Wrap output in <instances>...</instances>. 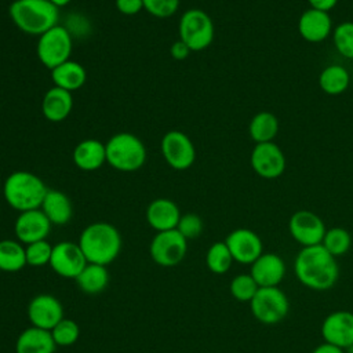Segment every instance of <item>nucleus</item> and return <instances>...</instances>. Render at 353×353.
<instances>
[{
  "label": "nucleus",
  "instance_id": "5701e85b",
  "mask_svg": "<svg viewBox=\"0 0 353 353\" xmlns=\"http://www.w3.org/2000/svg\"><path fill=\"white\" fill-rule=\"evenodd\" d=\"M40 210L52 225H66L73 215L70 199L61 190L48 189Z\"/></svg>",
  "mask_w": 353,
  "mask_h": 353
},
{
  "label": "nucleus",
  "instance_id": "423d86ee",
  "mask_svg": "<svg viewBox=\"0 0 353 353\" xmlns=\"http://www.w3.org/2000/svg\"><path fill=\"white\" fill-rule=\"evenodd\" d=\"M179 40L192 51L205 50L214 40L215 28L211 17L199 8L185 11L179 19Z\"/></svg>",
  "mask_w": 353,
  "mask_h": 353
},
{
  "label": "nucleus",
  "instance_id": "c756f323",
  "mask_svg": "<svg viewBox=\"0 0 353 353\" xmlns=\"http://www.w3.org/2000/svg\"><path fill=\"white\" fill-rule=\"evenodd\" d=\"M233 262V256L225 241L214 243L205 254V265L215 274L226 273Z\"/></svg>",
  "mask_w": 353,
  "mask_h": 353
},
{
  "label": "nucleus",
  "instance_id": "9d476101",
  "mask_svg": "<svg viewBox=\"0 0 353 353\" xmlns=\"http://www.w3.org/2000/svg\"><path fill=\"white\" fill-rule=\"evenodd\" d=\"M160 149L165 163L178 171L188 170L196 160V149L192 139L178 130L164 134Z\"/></svg>",
  "mask_w": 353,
  "mask_h": 353
},
{
  "label": "nucleus",
  "instance_id": "2eb2a0df",
  "mask_svg": "<svg viewBox=\"0 0 353 353\" xmlns=\"http://www.w3.org/2000/svg\"><path fill=\"white\" fill-rule=\"evenodd\" d=\"M321 336L324 342L347 349L353 346V312L335 310L321 323Z\"/></svg>",
  "mask_w": 353,
  "mask_h": 353
},
{
  "label": "nucleus",
  "instance_id": "9b49d317",
  "mask_svg": "<svg viewBox=\"0 0 353 353\" xmlns=\"http://www.w3.org/2000/svg\"><path fill=\"white\" fill-rule=\"evenodd\" d=\"M250 163L255 174L265 179L279 178L287 167L284 152L274 142L256 143L251 152Z\"/></svg>",
  "mask_w": 353,
  "mask_h": 353
},
{
  "label": "nucleus",
  "instance_id": "bb28decb",
  "mask_svg": "<svg viewBox=\"0 0 353 353\" xmlns=\"http://www.w3.org/2000/svg\"><path fill=\"white\" fill-rule=\"evenodd\" d=\"M350 84V73L342 65H328L319 76V85L328 95L343 94Z\"/></svg>",
  "mask_w": 353,
  "mask_h": 353
},
{
  "label": "nucleus",
  "instance_id": "4c0bfd02",
  "mask_svg": "<svg viewBox=\"0 0 353 353\" xmlns=\"http://www.w3.org/2000/svg\"><path fill=\"white\" fill-rule=\"evenodd\" d=\"M116 8L124 15H135L143 10V0H116Z\"/></svg>",
  "mask_w": 353,
  "mask_h": 353
},
{
  "label": "nucleus",
  "instance_id": "6e6552de",
  "mask_svg": "<svg viewBox=\"0 0 353 353\" xmlns=\"http://www.w3.org/2000/svg\"><path fill=\"white\" fill-rule=\"evenodd\" d=\"M72 47L73 43L69 30L57 25L39 36L37 58L47 69L51 70L70 59Z\"/></svg>",
  "mask_w": 353,
  "mask_h": 353
},
{
  "label": "nucleus",
  "instance_id": "c9c22d12",
  "mask_svg": "<svg viewBox=\"0 0 353 353\" xmlns=\"http://www.w3.org/2000/svg\"><path fill=\"white\" fill-rule=\"evenodd\" d=\"M204 229V223L203 219L193 212H188L181 215L178 225H176V230L186 239H196L203 233Z\"/></svg>",
  "mask_w": 353,
  "mask_h": 353
},
{
  "label": "nucleus",
  "instance_id": "72a5a7b5",
  "mask_svg": "<svg viewBox=\"0 0 353 353\" xmlns=\"http://www.w3.org/2000/svg\"><path fill=\"white\" fill-rule=\"evenodd\" d=\"M50 332L55 345L61 347L72 346L80 336V328L77 323L65 317Z\"/></svg>",
  "mask_w": 353,
  "mask_h": 353
},
{
  "label": "nucleus",
  "instance_id": "cd10ccee",
  "mask_svg": "<svg viewBox=\"0 0 353 353\" xmlns=\"http://www.w3.org/2000/svg\"><path fill=\"white\" fill-rule=\"evenodd\" d=\"M79 288L85 294H99L109 283V272L106 266L97 263H87L80 274L74 279Z\"/></svg>",
  "mask_w": 353,
  "mask_h": 353
},
{
  "label": "nucleus",
  "instance_id": "b1692460",
  "mask_svg": "<svg viewBox=\"0 0 353 353\" xmlns=\"http://www.w3.org/2000/svg\"><path fill=\"white\" fill-rule=\"evenodd\" d=\"M57 345L50 331L29 327L23 330L15 343V353H54Z\"/></svg>",
  "mask_w": 353,
  "mask_h": 353
},
{
  "label": "nucleus",
  "instance_id": "473e14b6",
  "mask_svg": "<svg viewBox=\"0 0 353 353\" xmlns=\"http://www.w3.org/2000/svg\"><path fill=\"white\" fill-rule=\"evenodd\" d=\"M230 294L239 302H248L254 298L258 291V284L250 273H240L230 281Z\"/></svg>",
  "mask_w": 353,
  "mask_h": 353
},
{
  "label": "nucleus",
  "instance_id": "aec40b11",
  "mask_svg": "<svg viewBox=\"0 0 353 353\" xmlns=\"http://www.w3.org/2000/svg\"><path fill=\"white\" fill-rule=\"evenodd\" d=\"M181 211L170 199H156L146 208V221L156 232L176 229Z\"/></svg>",
  "mask_w": 353,
  "mask_h": 353
},
{
  "label": "nucleus",
  "instance_id": "a211bd4d",
  "mask_svg": "<svg viewBox=\"0 0 353 353\" xmlns=\"http://www.w3.org/2000/svg\"><path fill=\"white\" fill-rule=\"evenodd\" d=\"M250 274L258 287H279L285 276V263L274 252H262L251 263Z\"/></svg>",
  "mask_w": 353,
  "mask_h": 353
},
{
  "label": "nucleus",
  "instance_id": "412c9836",
  "mask_svg": "<svg viewBox=\"0 0 353 353\" xmlns=\"http://www.w3.org/2000/svg\"><path fill=\"white\" fill-rule=\"evenodd\" d=\"M73 109L72 92L62 90L59 87L50 88L41 101L43 116L52 123L63 121Z\"/></svg>",
  "mask_w": 353,
  "mask_h": 353
},
{
  "label": "nucleus",
  "instance_id": "a878e982",
  "mask_svg": "<svg viewBox=\"0 0 353 353\" xmlns=\"http://www.w3.org/2000/svg\"><path fill=\"white\" fill-rule=\"evenodd\" d=\"M279 132V119L272 112H258L248 124V134L255 143L273 142Z\"/></svg>",
  "mask_w": 353,
  "mask_h": 353
},
{
  "label": "nucleus",
  "instance_id": "a19ab883",
  "mask_svg": "<svg viewBox=\"0 0 353 353\" xmlns=\"http://www.w3.org/2000/svg\"><path fill=\"white\" fill-rule=\"evenodd\" d=\"M312 353H343V349L324 342V343H320L319 346H316L312 350Z\"/></svg>",
  "mask_w": 353,
  "mask_h": 353
},
{
  "label": "nucleus",
  "instance_id": "7ed1b4c3",
  "mask_svg": "<svg viewBox=\"0 0 353 353\" xmlns=\"http://www.w3.org/2000/svg\"><path fill=\"white\" fill-rule=\"evenodd\" d=\"M8 14L19 30L32 36H41L59 19V8L50 0H14Z\"/></svg>",
  "mask_w": 353,
  "mask_h": 353
},
{
  "label": "nucleus",
  "instance_id": "4468645a",
  "mask_svg": "<svg viewBox=\"0 0 353 353\" xmlns=\"http://www.w3.org/2000/svg\"><path fill=\"white\" fill-rule=\"evenodd\" d=\"M233 261L251 265L263 252V244L261 237L251 229L239 228L232 230L225 240Z\"/></svg>",
  "mask_w": 353,
  "mask_h": 353
},
{
  "label": "nucleus",
  "instance_id": "c85d7f7f",
  "mask_svg": "<svg viewBox=\"0 0 353 353\" xmlns=\"http://www.w3.org/2000/svg\"><path fill=\"white\" fill-rule=\"evenodd\" d=\"M26 266L25 247L18 240H0V270L7 273L19 272Z\"/></svg>",
  "mask_w": 353,
  "mask_h": 353
},
{
  "label": "nucleus",
  "instance_id": "ddd939ff",
  "mask_svg": "<svg viewBox=\"0 0 353 353\" xmlns=\"http://www.w3.org/2000/svg\"><path fill=\"white\" fill-rule=\"evenodd\" d=\"M87 263L88 262L79 243L61 241L52 245V254L48 265L58 276L65 279H76Z\"/></svg>",
  "mask_w": 353,
  "mask_h": 353
},
{
  "label": "nucleus",
  "instance_id": "20e7f679",
  "mask_svg": "<svg viewBox=\"0 0 353 353\" xmlns=\"http://www.w3.org/2000/svg\"><path fill=\"white\" fill-rule=\"evenodd\" d=\"M47 190L40 176L23 170L11 172L3 185L7 204L18 212L40 208Z\"/></svg>",
  "mask_w": 353,
  "mask_h": 353
},
{
  "label": "nucleus",
  "instance_id": "393cba45",
  "mask_svg": "<svg viewBox=\"0 0 353 353\" xmlns=\"http://www.w3.org/2000/svg\"><path fill=\"white\" fill-rule=\"evenodd\" d=\"M51 80L55 87L73 92L84 85L87 72L81 63L69 59L51 69Z\"/></svg>",
  "mask_w": 353,
  "mask_h": 353
},
{
  "label": "nucleus",
  "instance_id": "f704fd0d",
  "mask_svg": "<svg viewBox=\"0 0 353 353\" xmlns=\"http://www.w3.org/2000/svg\"><path fill=\"white\" fill-rule=\"evenodd\" d=\"M52 254V245L47 240L34 241L25 245L26 265L32 268H40L50 263Z\"/></svg>",
  "mask_w": 353,
  "mask_h": 353
},
{
  "label": "nucleus",
  "instance_id": "e433bc0d",
  "mask_svg": "<svg viewBox=\"0 0 353 353\" xmlns=\"http://www.w3.org/2000/svg\"><path fill=\"white\" fill-rule=\"evenodd\" d=\"M179 8V0H143V10L156 18H168Z\"/></svg>",
  "mask_w": 353,
  "mask_h": 353
},
{
  "label": "nucleus",
  "instance_id": "f257e3e1",
  "mask_svg": "<svg viewBox=\"0 0 353 353\" xmlns=\"http://www.w3.org/2000/svg\"><path fill=\"white\" fill-rule=\"evenodd\" d=\"M294 273L301 284L314 291L332 288L339 276L336 258L323 244L302 247L294 261Z\"/></svg>",
  "mask_w": 353,
  "mask_h": 353
},
{
  "label": "nucleus",
  "instance_id": "1a4fd4ad",
  "mask_svg": "<svg viewBox=\"0 0 353 353\" xmlns=\"http://www.w3.org/2000/svg\"><path fill=\"white\" fill-rule=\"evenodd\" d=\"M186 251L188 240L176 229L157 232L149 245L152 259L163 268H171L181 263Z\"/></svg>",
  "mask_w": 353,
  "mask_h": 353
},
{
  "label": "nucleus",
  "instance_id": "f03ea898",
  "mask_svg": "<svg viewBox=\"0 0 353 353\" xmlns=\"http://www.w3.org/2000/svg\"><path fill=\"white\" fill-rule=\"evenodd\" d=\"M77 243L88 263L103 266L113 262L121 250V236L116 226L108 222H94L85 226Z\"/></svg>",
  "mask_w": 353,
  "mask_h": 353
},
{
  "label": "nucleus",
  "instance_id": "7c9ffc66",
  "mask_svg": "<svg viewBox=\"0 0 353 353\" xmlns=\"http://www.w3.org/2000/svg\"><path fill=\"white\" fill-rule=\"evenodd\" d=\"M323 247L335 258L345 255L352 247L350 233L341 226H335L325 230V234L321 241Z\"/></svg>",
  "mask_w": 353,
  "mask_h": 353
},
{
  "label": "nucleus",
  "instance_id": "79ce46f5",
  "mask_svg": "<svg viewBox=\"0 0 353 353\" xmlns=\"http://www.w3.org/2000/svg\"><path fill=\"white\" fill-rule=\"evenodd\" d=\"M55 7H58V8H61V7H65V6H68L72 0H50Z\"/></svg>",
  "mask_w": 353,
  "mask_h": 353
},
{
  "label": "nucleus",
  "instance_id": "58836bf2",
  "mask_svg": "<svg viewBox=\"0 0 353 353\" xmlns=\"http://www.w3.org/2000/svg\"><path fill=\"white\" fill-rule=\"evenodd\" d=\"M192 52V50L182 41V40H176L172 43L171 48H170V54L174 59L176 61H183L189 57V54Z\"/></svg>",
  "mask_w": 353,
  "mask_h": 353
},
{
  "label": "nucleus",
  "instance_id": "39448f33",
  "mask_svg": "<svg viewBox=\"0 0 353 353\" xmlns=\"http://www.w3.org/2000/svg\"><path fill=\"white\" fill-rule=\"evenodd\" d=\"M106 163L117 171L132 172L139 170L146 161V148L134 134L119 132L112 135L105 143Z\"/></svg>",
  "mask_w": 353,
  "mask_h": 353
},
{
  "label": "nucleus",
  "instance_id": "2f4dec72",
  "mask_svg": "<svg viewBox=\"0 0 353 353\" xmlns=\"http://www.w3.org/2000/svg\"><path fill=\"white\" fill-rule=\"evenodd\" d=\"M332 41L339 55L353 59V22L345 21L332 29Z\"/></svg>",
  "mask_w": 353,
  "mask_h": 353
},
{
  "label": "nucleus",
  "instance_id": "4be33fe9",
  "mask_svg": "<svg viewBox=\"0 0 353 353\" xmlns=\"http://www.w3.org/2000/svg\"><path fill=\"white\" fill-rule=\"evenodd\" d=\"M72 157L77 168L83 171H95L106 163L105 143L94 138L84 139L76 145Z\"/></svg>",
  "mask_w": 353,
  "mask_h": 353
},
{
  "label": "nucleus",
  "instance_id": "f3484780",
  "mask_svg": "<svg viewBox=\"0 0 353 353\" xmlns=\"http://www.w3.org/2000/svg\"><path fill=\"white\" fill-rule=\"evenodd\" d=\"M52 223L44 215V212L37 210H29L25 212H19L15 219L14 232L17 240L22 244H30L34 241L46 240L51 232Z\"/></svg>",
  "mask_w": 353,
  "mask_h": 353
},
{
  "label": "nucleus",
  "instance_id": "0eeeda50",
  "mask_svg": "<svg viewBox=\"0 0 353 353\" xmlns=\"http://www.w3.org/2000/svg\"><path fill=\"white\" fill-rule=\"evenodd\" d=\"M252 316L262 324L273 325L281 323L290 312V301L279 287H259L250 301Z\"/></svg>",
  "mask_w": 353,
  "mask_h": 353
},
{
  "label": "nucleus",
  "instance_id": "ea45409f",
  "mask_svg": "<svg viewBox=\"0 0 353 353\" xmlns=\"http://www.w3.org/2000/svg\"><path fill=\"white\" fill-rule=\"evenodd\" d=\"M307 1L310 8H316L324 12H328L330 10H332L338 3V0H307Z\"/></svg>",
  "mask_w": 353,
  "mask_h": 353
},
{
  "label": "nucleus",
  "instance_id": "6ab92c4d",
  "mask_svg": "<svg viewBox=\"0 0 353 353\" xmlns=\"http://www.w3.org/2000/svg\"><path fill=\"white\" fill-rule=\"evenodd\" d=\"M298 32L309 43L324 41L332 33V19L328 12L309 7L298 19Z\"/></svg>",
  "mask_w": 353,
  "mask_h": 353
},
{
  "label": "nucleus",
  "instance_id": "dca6fc26",
  "mask_svg": "<svg viewBox=\"0 0 353 353\" xmlns=\"http://www.w3.org/2000/svg\"><path fill=\"white\" fill-rule=\"evenodd\" d=\"M28 317L33 327L51 331L63 319V307L54 295L39 294L28 305Z\"/></svg>",
  "mask_w": 353,
  "mask_h": 353
},
{
  "label": "nucleus",
  "instance_id": "f8f14e48",
  "mask_svg": "<svg viewBox=\"0 0 353 353\" xmlns=\"http://www.w3.org/2000/svg\"><path fill=\"white\" fill-rule=\"evenodd\" d=\"M288 229L292 239L302 247L321 244L327 230L323 219L309 210L295 211L288 221Z\"/></svg>",
  "mask_w": 353,
  "mask_h": 353
}]
</instances>
